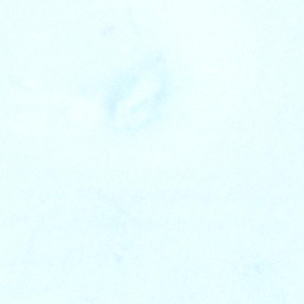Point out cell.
Returning <instances> with one entry per match:
<instances>
[{
	"instance_id": "1",
	"label": "cell",
	"mask_w": 304,
	"mask_h": 304,
	"mask_svg": "<svg viewBox=\"0 0 304 304\" xmlns=\"http://www.w3.org/2000/svg\"><path fill=\"white\" fill-rule=\"evenodd\" d=\"M8 83L11 86H18L20 83V78L17 76L10 75L8 77Z\"/></svg>"
},
{
	"instance_id": "2",
	"label": "cell",
	"mask_w": 304,
	"mask_h": 304,
	"mask_svg": "<svg viewBox=\"0 0 304 304\" xmlns=\"http://www.w3.org/2000/svg\"><path fill=\"white\" fill-rule=\"evenodd\" d=\"M17 176L18 179L21 180H27L29 178V171L26 169H20L18 171Z\"/></svg>"
},
{
	"instance_id": "3",
	"label": "cell",
	"mask_w": 304,
	"mask_h": 304,
	"mask_svg": "<svg viewBox=\"0 0 304 304\" xmlns=\"http://www.w3.org/2000/svg\"><path fill=\"white\" fill-rule=\"evenodd\" d=\"M8 159L10 161L12 162H16L18 161L20 159V154L18 152H16L15 151H10L9 152L8 154Z\"/></svg>"
},
{
	"instance_id": "4",
	"label": "cell",
	"mask_w": 304,
	"mask_h": 304,
	"mask_svg": "<svg viewBox=\"0 0 304 304\" xmlns=\"http://www.w3.org/2000/svg\"><path fill=\"white\" fill-rule=\"evenodd\" d=\"M18 89L19 90H20L22 91H23V92H27V91H29V87L27 85L25 84H23V83H20L18 86Z\"/></svg>"
}]
</instances>
